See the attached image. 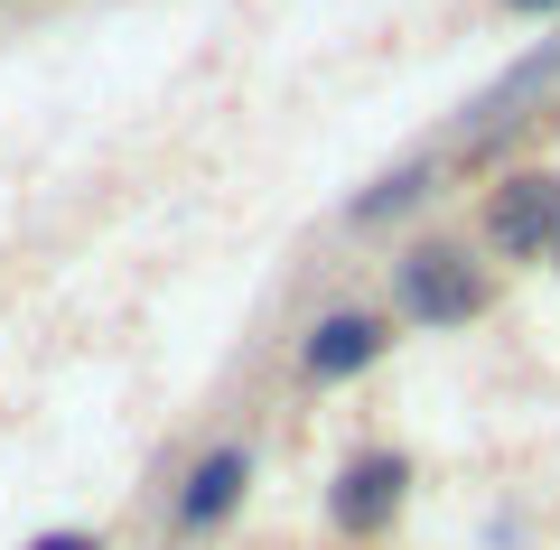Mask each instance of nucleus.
<instances>
[{"label":"nucleus","mask_w":560,"mask_h":550,"mask_svg":"<svg viewBox=\"0 0 560 550\" xmlns=\"http://www.w3.org/2000/svg\"><path fill=\"white\" fill-rule=\"evenodd\" d=\"M383 308H393V327H420V336L477 327V317L495 308V261H486L467 234H420V243L393 253Z\"/></svg>","instance_id":"obj_1"},{"label":"nucleus","mask_w":560,"mask_h":550,"mask_svg":"<svg viewBox=\"0 0 560 550\" xmlns=\"http://www.w3.org/2000/svg\"><path fill=\"white\" fill-rule=\"evenodd\" d=\"M393 308H318L300 327V346H290V364H300L308 393H337V383H364L393 354Z\"/></svg>","instance_id":"obj_5"},{"label":"nucleus","mask_w":560,"mask_h":550,"mask_svg":"<svg viewBox=\"0 0 560 550\" xmlns=\"http://www.w3.org/2000/svg\"><path fill=\"white\" fill-rule=\"evenodd\" d=\"M20 550H113L103 531H84V523H66V531H28Z\"/></svg>","instance_id":"obj_7"},{"label":"nucleus","mask_w":560,"mask_h":550,"mask_svg":"<svg viewBox=\"0 0 560 550\" xmlns=\"http://www.w3.org/2000/svg\"><path fill=\"white\" fill-rule=\"evenodd\" d=\"M430 197H440V159H401V168H383L374 187L346 206V224H355V234H374V224H393V215H420Z\"/></svg>","instance_id":"obj_6"},{"label":"nucleus","mask_w":560,"mask_h":550,"mask_svg":"<svg viewBox=\"0 0 560 550\" xmlns=\"http://www.w3.org/2000/svg\"><path fill=\"white\" fill-rule=\"evenodd\" d=\"M495 10H523V20H541V10H560V0H495Z\"/></svg>","instance_id":"obj_8"},{"label":"nucleus","mask_w":560,"mask_h":550,"mask_svg":"<svg viewBox=\"0 0 560 550\" xmlns=\"http://www.w3.org/2000/svg\"><path fill=\"white\" fill-rule=\"evenodd\" d=\"M318 513H327V541H337V550H374V541H393V523L411 513V448H393V438H364V448L346 457L337 476H327Z\"/></svg>","instance_id":"obj_2"},{"label":"nucleus","mask_w":560,"mask_h":550,"mask_svg":"<svg viewBox=\"0 0 560 550\" xmlns=\"http://www.w3.org/2000/svg\"><path fill=\"white\" fill-rule=\"evenodd\" d=\"M477 253L495 271H541L560 253V168H504L477 206Z\"/></svg>","instance_id":"obj_3"},{"label":"nucleus","mask_w":560,"mask_h":550,"mask_svg":"<svg viewBox=\"0 0 560 550\" xmlns=\"http://www.w3.org/2000/svg\"><path fill=\"white\" fill-rule=\"evenodd\" d=\"M551 280H560V253H551Z\"/></svg>","instance_id":"obj_9"},{"label":"nucleus","mask_w":560,"mask_h":550,"mask_svg":"<svg viewBox=\"0 0 560 550\" xmlns=\"http://www.w3.org/2000/svg\"><path fill=\"white\" fill-rule=\"evenodd\" d=\"M253 438H215V448L187 457V476L168 485V541H215V531L243 523V504H253Z\"/></svg>","instance_id":"obj_4"}]
</instances>
